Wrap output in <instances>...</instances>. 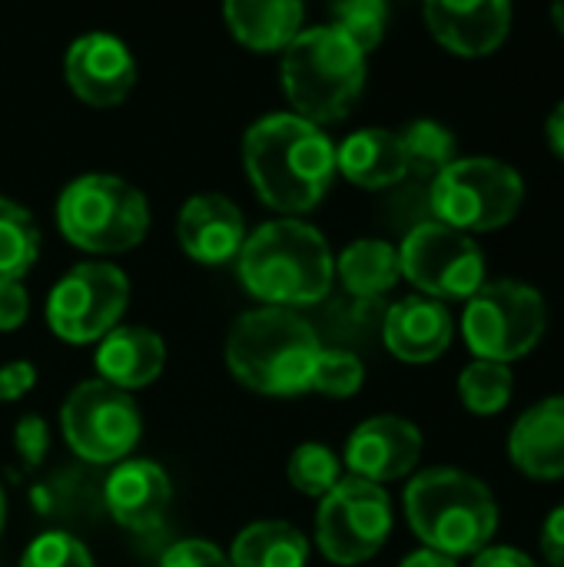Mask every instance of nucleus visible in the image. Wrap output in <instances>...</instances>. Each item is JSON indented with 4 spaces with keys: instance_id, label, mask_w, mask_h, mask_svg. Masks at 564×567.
<instances>
[{
    "instance_id": "9b49d317",
    "label": "nucleus",
    "mask_w": 564,
    "mask_h": 567,
    "mask_svg": "<svg viewBox=\"0 0 564 567\" xmlns=\"http://www.w3.org/2000/svg\"><path fill=\"white\" fill-rule=\"evenodd\" d=\"M130 299V282L116 266L106 262H83L73 266L47 299V326L73 342H96L103 339L116 319L123 316Z\"/></svg>"
},
{
    "instance_id": "6e6552de",
    "label": "nucleus",
    "mask_w": 564,
    "mask_h": 567,
    "mask_svg": "<svg viewBox=\"0 0 564 567\" xmlns=\"http://www.w3.org/2000/svg\"><path fill=\"white\" fill-rule=\"evenodd\" d=\"M548 329V306L542 292L519 279L485 282L462 312V336L485 362H515L529 355Z\"/></svg>"
},
{
    "instance_id": "a878e982",
    "label": "nucleus",
    "mask_w": 564,
    "mask_h": 567,
    "mask_svg": "<svg viewBox=\"0 0 564 567\" xmlns=\"http://www.w3.org/2000/svg\"><path fill=\"white\" fill-rule=\"evenodd\" d=\"M402 150H406V163H409V173H419V176H439L442 169H449L459 156V146H455V136L449 126L435 123V120H416L409 123L402 133Z\"/></svg>"
},
{
    "instance_id": "bb28decb",
    "label": "nucleus",
    "mask_w": 564,
    "mask_h": 567,
    "mask_svg": "<svg viewBox=\"0 0 564 567\" xmlns=\"http://www.w3.org/2000/svg\"><path fill=\"white\" fill-rule=\"evenodd\" d=\"M512 389H515V375L502 362L475 359L459 375L462 405L469 412H475V415H495V412H502L509 405V399H512Z\"/></svg>"
},
{
    "instance_id": "7ed1b4c3",
    "label": "nucleus",
    "mask_w": 564,
    "mask_h": 567,
    "mask_svg": "<svg viewBox=\"0 0 564 567\" xmlns=\"http://www.w3.org/2000/svg\"><path fill=\"white\" fill-rule=\"evenodd\" d=\"M322 346L306 319L289 309H256L236 319L226 362L233 375L263 395H299L312 389Z\"/></svg>"
},
{
    "instance_id": "2f4dec72",
    "label": "nucleus",
    "mask_w": 564,
    "mask_h": 567,
    "mask_svg": "<svg viewBox=\"0 0 564 567\" xmlns=\"http://www.w3.org/2000/svg\"><path fill=\"white\" fill-rule=\"evenodd\" d=\"M13 445H17L23 465H30V468L40 465L43 455H47V449H50V429H47V422L40 415H23L20 425H17V432H13Z\"/></svg>"
},
{
    "instance_id": "393cba45",
    "label": "nucleus",
    "mask_w": 564,
    "mask_h": 567,
    "mask_svg": "<svg viewBox=\"0 0 564 567\" xmlns=\"http://www.w3.org/2000/svg\"><path fill=\"white\" fill-rule=\"evenodd\" d=\"M40 252V229L23 206L0 196V286L20 282Z\"/></svg>"
},
{
    "instance_id": "cd10ccee",
    "label": "nucleus",
    "mask_w": 564,
    "mask_h": 567,
    "mask_svg": "<svg viewBox=\"0 0 564 567\" xmlns=\"http://www.w3.org/2000/svg\"><path fill=\"white\" fill-rule=\"evenodd\" d=\"M289 482L309 498H326L342 482V465L326 445L306 442L289 458Z\"/></svg>"
},
{
    "instance_id": "c85d7f7f",
    "label": "nucleus",
    "mask_w": 564,
    "mask_h": 567,
    "mask_svg": "<svg viewBox=\"0 0 564 567\" xmlns=\"http://www.w3.org/2000/svg\"><path fill=\"white\" fill-rule=\"evenodd\" d=\"M336 30L346 33L362 53L382 43L386 27H389V7L382 0H342L332 7Z\"/></svg>"
},
{
    "instance_id": "4c0bfd02",
    "label": "nucleus",
    "mask_w": 564,
    "mask_h": 567,
    "mask_svg": "<svg viewBox=\"0 0 564 567\" xmlns=\"http://www.w3.org/2000/svg\"><path fill=\"white\" fill-rule=\"evenodd\" d=\"M399 567H459L455 558H449V555H442V551H432V548H419V551H412L406 561Z\"/></svg>"
},
{
    "instance_id": "ddd939ff",
    "label": "nucleus",
    "mask_w": 564,
    "mask_h": 567,
    "mask_svg": "<svg viewBox=\"0 0 564 567\" xmlns=\"http://www.w3.org/2000/svg\"><path fill=\"white\" fill-rule=\"evenodd\" d=\"M422 455V432L399 415H376L362 422L346 442V465L356 478L372 485L406 478Z\"/></svg>"
},
{
    "instance_id": "1a4fd4ad",
    "label": "nucleus",
    "mask_w": 564,
    "mask_h": 567,
    "mask_svg": "<svg viewBox=\"0 0 564 567\" xmlns=\"http://www.w3.org/2000/svg\"><path fill=\"white\" fill-rule=\"evenodd\" d=\"M402 276L429 299H472L485 286V252L469 233L445 223H419L399 249Z\"/></svg>"
},
{
    "instance_id": "f704fd0d",
    "label": "nucleus",
    "mask_w": 564,
    "mask_h": 567,
    "mask_svg": "<svg viewBox=\"0 0 564 567\" xmlns=\"http://www.w3.org/2000/svg\"><path fill=\"white\" fill-rule=\"evenodd\" d=\"M27 319V292L20 282H7L0 286V332H10L17 326H23Z\"/></svg>"
},
{
    "instance_id": "412c9836",
    "label": "nucleus",
    "mask_w": 564,
    "mask_h": 567,
    "mask_svg": "<svg viewBox=\"0 0 564 567\" xmlns=\"http://www.w3.org/2000/svg\"><path fill=\"white\" fill-rule=\"evenodd\" d=\"M336 169L362 189H386L409 173V163L399 133L369 126L342 140L336 150Z\"/></svg>"
},
{
    "instance_id": "2eb2a0df",
    "label": "nucleus",
    "mask_w": 564,
    "mask_h": 567,
    "mask_svg": "<svg viewBox=\"0 0 564 567\" xmlns=\"http://www.w3.org/2000/svg\"><path fill=\"white\" fill-rule=\"evenodd\" d=\"M66 80L90 106H116L136 83V63L123 40L86 33L66 50Z\"/></svg>"
},
{
    "instance_id": "f03ea898",
    "label": "nucleus",
    "mask_w": 564,
    "mask_h": 567,
    "mask_svg": "<svg viewBox=\"0 0 564 567\" xmlns=\"http://www.w3.org/2000/svg\"><path fill=\"white\" fill-rule=\"evenodd\" d=\"M239 279L266 306L319 302L336 276L326 236L299 219H276L246 236L239 249Z\"/></svg>"
},
{
    "instance_id": "20e7f679",
    "label": "nucleus",
    "mask_w": 564,
    "mask_h": 567,
    "mask_svg": "<svg viewBox=\"0 0 564 567\" xmlns=\"http://www.w3.org/2000/svg\"><path fill=\"white\" fill-rule=\"evenodd\" d=\"M406 518L419 542L449 558L479 555L499 532L489 485L459 468H429L406 488Z\"/></svg>"
},
{
    "instance_id": "a19ab883",
    "label": "nucleus",
    "mask_w": 564,
    "mask_h": 567,
    "mask_svg": "<svg viewBox=\"0 0 564 567\" xmlns=\"http://www.w3.org/2000/svg\"><path fill=\"white\" fill-rule=\"evenodd\" d=\"M0 528H3V492H0Z\"/></svg>"
},
{
    "instance_id": "0eeeda50",
    "label": "nucleus",
    "mask_w": 564,
    "mask_h": 567,
    "mask_svg": "<svg viewBox=\"0 0 564 567\" xmlns=\"http://www.w3.org/2000/svg\"><path fill=\"white\" fill-rule=\"evenodd\" d=\"M432 213L459 233H489L512 223L525 203V179L495 156L455 159L432 179Z\"/></svg>"
},
{
    "instance_id": "7c9ffc66",
    "label": "nucleus",
    "mask_w": 564,
    "mask_h": 567,
    "mask_svg": "<svg viewBox=\"0 0 564 567\" xmlns=\"http://www.w3.org/2000/svg\"><path fill=\"white\" fill-rule=\"evenodd\" d=\"M20 567H93V558L73 535L47 532L23 551Z\"/></svg>"
},
{
    "instance_id": "4be33fe9",
    "label": "nucleus",
    "mask_w": 564,
    "mask_h": 567,
    "mask_svg": "<svg viewBox=\"0 0 564 567\" xmlns=\"http://www.w3.org/2000/svg\"><path fill=\"white\" fill-rule=\"evenodd\" d=\"M226 20L236 40L253 50H286L299 37L302 3L299 0H233Z\"/></svg>"
},
{
    "instance_id": "473e14b6",
    "label": "nucleus",
    "mask_w": 564,
    "mask_h": 567,
    "mask_svg": "<svg viewBox=\"0 0 564 567\" xmlns=\"http://www.w3.org/2000/svg\"><path fill=\"white\" fill-rule=\"evenodd\" d=\"M160 567H233V565H229V558H226L216 545H209V542H180V545H173V548L163 555Z\"/></svg>"
},
{
    "instance_id": "39448f33",
    "label": "nucleus",
    "mask_w": 564,
    "mask_h": 567,
    "mask_svg": "<svg viewBox=\"0 0 564 567\" xmlns=\"http://www.w3.org/2000/svg\"><path fill=\"white\" fill-rule=\"evenodd\" d=\"M366 83V53L329 27L299 30L283 56V86L296 116L309 123H336L359 100Z\"/></svg>"
},
{
    "instance_id": "ea45409f",
    "label": "nucleus",
    "mask_w": 564,
    "mask_h": 567,
    "mask_svg": "<svg viewBox=\"0 0 564 567\" xmlns=\"http://www.w3.org/2000/svg\"><path fill=\"white\" fill-rule=\"evenodd\" d=\"M552 20H555V27L564 33V3H555V7H552Z\"/></svg>"
},
{
    "instance_id": "a211bd4d",
    "label": "nucleus",
    "mask_w": 564,
    "mask_h": 567,
    "mask_svg": "<svg viewBox=\"0 0 564 567\" xmlns=\"http://www.w3.org/2000/svg\"><path fill=\"white\" fill-rule=\"evenodd\" d=\"M509 455L535 482L564 478V395L542 399L522 412L509 435Z\"/></svg>"
},
{
    "instance_id": "f8f14e48",
    "label": "nucleus",
    "mask_w": 564,
    "mask_h": 567,
    "mask_svg": "<svg viewBox=\"0 0 564 567\" xmlns=\"http://www.w3.org/2000/svg\"><path fill=\"white\" fill-rule=\"evenodd\" d=\"M60 425L70 449L96 465L120 462L140 439V412L133 399L103 379L83 382L66 395Z\"/></svg>"
},
{
    "instance_id": "f3484780",
    "label": "nucleus",
    "mask_w": 564,
    "mask_h": 567,
    "mask_svg": "<svg viewBox=\"0 0 564 567\" xmlns=\"http://www.w3.org/2000/svg\"><path fill=\"white\" fill-rule=\"evenodd\" d=\"M103 498H106L110 515L123 528L153 532L166 518L173 488H170L166 472L156 462L136 458V462H123L120 468H113V475L106 478Z\"/></svg>"
},
{
    "instance_id": "423d86ee",
    "label": "nucleus",
    "mask_w": 564,
    "mask_h": 567,
    "mask_svg": "<svg viewBox=\"0 0 564 567\" xmlns=\"http://www.w3.org/2000/svg\"><path fill=\"white\" fill-rule=\"evenodd\" d=\"M60 233L90 252L133 249L150 229L146 196L120 176L90 173L73 179L57 199Z\"/></svg>"
},
{
    "instance_id": "72a5a7b5",
    "label": "nucleus",
    "mask_w": 564,
    "mask_h": 567,
    "mask_svg": "<svg viewBox=\"0 0 564 567\" xmlns=\"http://www.w3.org/2000/svg\"><path fill=\"white\" fill-rule=\"evenodd\" d=\"M37 369L30 362H7L0 365V402H17L27 389H33Z\"/></svg>"
},
{
    "instance_id": "dca6fc26",
    "label": "nucleus",
    "mask_w": 564,
    "mask_h": 567,
    "mask_svg": "<svg viewBox=\"0 0 564 567\" xmlns=\"http://www.w3.org/2000/svg\"><path fill=\"white\" fill-rule=\"evenodd\" d=\"M176 236H180V246L196 262L219 266L239 256L246 243V226L233 199L219 193H203V196H193L180 209Z\"/></svg>"
},
{
    "instance_id": "c756f323",
    "label": "nucleus",
    "mask_w": 564,
    "mask_h": 567,
    "mask_svg": "<svg viewBox=\"0 0 564 567\" xmlns=\"http://www.w3.org/2000/svg\"><path fill=\"white\" fill-rule=\"evenodd\" d=\"M366 369L359 362V355L342 352V349H322L319 362H316V375H312V389L332 399H349L362 389Z\"/></svg>"
},
{
    "instance_id": "c9c22d12",
    "label": "nucleus",
    "mask_w": 564,
    "mask_h": 567,
    "mask_svg": "<svg viewBox=\"0 0 564 567\" xmlns=\"http://www.w3.org/2000/svg\"><path fill=\"white\" fill-rule=\"evenodd\" d=\"M542 555L552 567H564V505L555 508L542 525Z\"/></svg>"
},
{
    "instance_id": "9d476101",
    "label": "nucleus",
    "mask_w": 564,
    "mask_h": 567,
    "mask_svg": "<svg viewBox=\"0 0 564 567\" xmlns=\"http://www.w3.org/2000/svg\"><path fill=\"white\" fill-rule=\"evenodd\" d=\"M392 532V505L382 485L342 478L319 505L316 542L332 565H362L376 558Z\"/></svg>"
},
{
    "instance_id": "b1692460",
    "label": "nucleus",
    "mask_w": 564,
    "mask_h": 567,
    "mask_svg": "<svg viewBox=\"0 0 564 567\" xmlns=\"http://www.w3.org/2000/svg\"><path fill=\"white\" fill-rule=\"evenodd\" d=\"M336 272L342 279V286L359 296V299H372L389 292L402 269H399V249L382 243V239H359L349 249H342Z\"/></svg>"
},
{
    "instance_id": "58836bf2",
    "label": "nucleus",
    "mask_w": 564,
    "mask_h": 567,
    "mask_svg": "<svg viewBox=\"0 0 564 567\" xmlns=\"http://www.w3.org/2000/svg\"><path fill=\"white\" fill-rule=\"evenodd\" d=\"M545 136H548V146L558 153V159H564V100L552 110V116L545 123Z\"/></svg>"
},
{
    "instance_id": "f257e3e1",
    "label": "nucleus",
    "mask_w": 564,
    "mask_h": 567,
    "mask_svg": "<svg viewBox=\"0 0 564 567\" xmlns=\"http://www.w3.org/2000/svg\"><path fill=\"white\" fill-rule=\"evenodd\" d=\"M243 159L259 199L279 213L312 209L336 176L332 140L296 113H273L253 123L243 140Z\"/></svg>"
},
{
    "instance_id": "aec40b11",
    "label": "nucleus",
    "mask_w": 564,
    "mask_h": 567,
    "mask_svg": "<svg viewBox=\"0 0 564 567\" xmlns=\"http://www.w3.org/2000/svg\"><path fill=\"white\" fill-rule=\"evenodd\" d=\"M166 362V346L156 332L143 326H120L100 339L96 372L113 389H140L150 385Z\"/></svg>"
},
{
    "instance_id": "5701e85b",
    "label": "nucleus",
    "mask_w": 564,
    "mask_h": 567,
    "mask_svg": "<svg viewBox=\"0 0 564 567\" xmlns=\"http://www.w3.org/2000/svg\"><path fill=\"white\" fill-rule=\"evenodd\" d=\"M309 542L289 522H256L233 542V567H306Z\"/></svg>"
},
{
    "instance_id": "e433bc0d",
    "label": "nucleus",
    "mask_w": 564,
    "mask_h": 567,
    "mask_svg": "<svg viewBox=\"0 0 564 567\" xmlns=\"http://www.w3.org/2000/svg\"><path fill=\"white\" fill-rule=\"evenodd\" d=\"M472 567H539L525 551H519V548H509V545H489L485 551H479L475 555V561Z\"/></svg>"
},
{
    "instance_id": "6ab92c4d",
    "label": "nucleus",
    "mask_w": 564,
    "mask_h": 567,
    "mask_svg": "<svg viewBox=\"0 0 564 567\" xmlns=\"http://www.w3.org/2000/svg\"><path fill=\"white\" fill-rule=\"evenodd\" d=\"M386 346L402 362H432L452 346V316L429 296H409L396 302L382 326Z\"/></svg>"
},
{
    "instance_id": "4468645a",
    "label": "nucleus",
    "mask_w": 564,
    "mask_h": 567,
    "mask_svg": "<svg viewBox=\"0 0 564 567\" xmlns=\"http://www.w3.org/2000/svg\"><path fill=\"white\" fill-rule=\"evenodd\" d=\"M425 23L432 37L459 56L495 53L512 30L509 0H429Z\"/></svg>"
}]
</instances>
